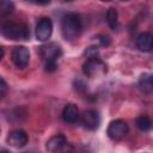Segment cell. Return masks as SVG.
Wrapping results in <instances>:
<instances>
[{
	"label": "cell",
	"mask_w": 153,
	"mask_h": 153,
	"mask_svg": "<svg viewBox=\"0 0 153 153\" xmlns=\"http://www.w3.org/2000/svg\"><path fill=\"white\" fill-rule=\"evenodd\" d=\"M0 32L4 37L13 41H26L30 37V29L23 22L5 20L0 25Z\"/></svg>",
	"instance_id": "7a4b0ae2"
},
{
	"label": "cell",
	"mask_w": 153,
	"mask_h": 153,
	"mask_svg": "<svg viewBox=\"0 0 153 153\" xmlns=\"http://www.w3.org/2000/svg\"><path fill=\"white\" fill-rule=\"evenodd\" d=\"M0 133H1V129H0Z\"/></svg>",
	"instance_id": "4316f807"
},
{
	"label": "cell",
	"mask_w": 153,
	"mask_h": 153,
	"mask_svg": "<svg viewBox=\"0 0 153 153\" xmlns=\"http://www.w3.org/2000/svg\"><path fill=\"white\" fill-rule=\"evenodd\" d=\"M39 55L44 62L57 61L59 57L62 55V49L60 48L59 44H56L54 42L47 43V44H43L42 47H39Z\"/></svg>",
	"instance_id": "ba28073f"
},
{
	"label": "cell",
	"mask_w": 153,
	"mask_h": 153,
	"mask_svg": "<svg viewBox=\"0 0 153 153\" xmlns=\"http://www.w3.org/2000/svg\"><path fill=\"white\" fill-rule=\"evenodd\" d=\"M7 91H8V85H7V82H6L2 78H0V99H2V98L6 96Z\"/></svg>",
	"instance_id": "ac0fdd59"
},
{
	"label": "cell",
	"mask_w": 153,
	"mask_h": 153,
	"mask_svg": "<svg viewBox=\"0 0 153 153\" xmlns=\"http://www.w3.org/2000/svg\"><path fill=\"white\" fill-rule=\"evenodd\" d=\"M98 54V47H88L87 50H85V55L87 57H97Z\"/></svg>",
	"instance_id": "ffe728a7"
},
{
	"label": "cell",
	"mask_w": 153,
	"mask_h": 153,
	"mask_svg": "<svg viewBox=\"0 0 153 153\" xmlns=\"http://www.w3.org/2000/svg\"><path fill=\"white\" fill-rule=\"evenodd\" d=\"M66 1H76V0H66Z\"/></svg>",
	"instance_id": "cb8c5ba5"
},
{
	"label": "cell",
	"mask_w": 153,
	"mask_h": 153,
	"mask_svg": "<svg viewBox=\"0 0 153 153\" xmlns=\"http://www.w3.org/2000/svg\"><path fill=\"white\" fill-rule=\"evenodd\" d=\"M102 1H111V0H102Z\"/></svg>",
	"instance_id": "d4e9b609"
},
{
	"label": "cell",
	"mask_w": 153,
	"mask_h": 153,
	"mask_svg": "<svg viewBox=\"0 0 153 153\" xmlns=\"http://www.w3.org/2000/svg\"><path fill=\"white\" fill-rule=\"evenodd\" d=\"M14 11V4L11 0H0V14L8 16Z\"/></svg>",
	"instance_id": "2e32d148"
},
{
	"label": "cell",
	"mask_w": 153,
	"mask_h": 153,
	"mask_svg": "<svg viewBox=\"0 0 153 153\" xmlns=\"http://www.w3.org/2000/svg\"><path fill=\"white\" fill-rule=\"evenodd\" d=\"M62 120L68 123V124H74L79 121L80 118V112H79V109L75 104L73 103H68L67 105H65L63 110H62Z\"/></svg>",
	"instance_id": "30bf717a"
},
{
	"label": "cell",
	"mask_w": 153,
	"mask_h": 153,
	"mask_svg": "<svg viewBox=\"0 0 153 153\" xmlns=\"http://www.w3.org/2000/svg\"><path fill=\"white\" fill-rule=\"evenodd\" d=\"M7 143L11 146V147H14V148H22L24 147L27 141H29V136L27 134L22 130V129H16V130H12L8 133L7 135V139H6Z\"/></svg>",
	"instance_id": "9c48e42d"
},
{
	"label": "cell",
	"mask_w": 153,
	"mask_h": 153,
	"mask_svg": "<svg viewBox=\"0 0 153 153\" xmlns=\"http://www.w3.org/2000/svg\"><path fill=\"white\" fill-rule=\"evenodd\" d=\"M79 121L82 124V127L86 128L87 130H97L100 126V116L98 111L92 110V109L84 111L80 115Z\"/></svg>",
	"instance_id": "8992f818"
},
{
	"label": "cell",
	"mask_w": 153,
	"mask_h": 153,
	"mask_svg": "<svg viewBox=\"0 0 153 153\" xmlns=\"http://www.w3.org/2000/svg\"><path fill=\"white\" fill-rule=\"evenodd\" d=\"M67 145V139L63 134H55L53 135L45 143V148L49 152H59L63 149V147Z\"/></svg>",
	"instance_id": "8fae6325"
},
{
	"label": "cell",
	"mask_w": 153,
	"mask_h": 153,
	"mask_svg": "<svg viewBox=\"0 0 153 153\" xmlns=\"http://www.w3.org/2000/svg\"><path fill=\"white\" fill-rule=\"evenodd\" d=\"M57 69V61H48L45 62V71L48 73H53Z\"/></svg>",
	"instance_id": "d6986e66"
},
{
	"label": "cell",
	"mask_w": 153,
	"mask_h": 153,
	"mask_svg": "<svg viewBox=\"0 0 153 153\" xmlns=\"http://www.w3.org/2000/svg\"><path fill=\"white\" fill-rule=\"evenodd\" d=\"M137 85H139V88L143 93H146V94L152 93V90H153V78H152V74H149V73L142 74L140 76V79H139Z\"/></svg>",
	"instance_id": "4fadbf2b"
},
{
	"label": "cell",
	"mask_w": 153,
	"mask_h": 153,
	"mask_svg": "<svg viewBox=\"0 0 153 153\" xmlns=\"http://www.w3.org/2000/svg\"><path fill=\"white\" fill-rule=\"evenodd\" d=\"M135 126L141 131H148L152 128V121H151V118L148 116L141 115L135 120Z\"/></svg>",
	"instance_id": "9a60e30c"
},
{
	"label": "cell",
	"mask_w": 153,
	"mask_h": 153,
	"mask_svg": "<svg viewBox=\"0 0 153 153\" xmlns=\"http://www.w3.org/2000/svg\"><path fill=\"white\" fill-rule=\"evenodd\" d=\"M128 130H129V128H128V124H127L126 121H123V120H114V121H111L109 123L106 134L111 140L117 141V140L123 139L128 134Z\"/></svg>",
	"instance_id": "277c9868"
},
{
	"label": "cell",
	"mask_w": 153,
	"mask_h": 153,
	"mask_svg": "<svg viewBox=\"0 0 153 153\" xmlns=\"http://www.w3.org/2000/svg\"><path fill=\"white\" fill-rule=\"evenodd\" d=\"M106 22L108 25L110 26L111 30H117L118 29V13L117 10L114 7H110L106 12Z\"/></svg>",
	"instance_id": "5bb4252c"
},
{
	"label": "cell",
	"mask_w": 153,
	"mask_h": 153,
	"mask_svg": "<svg viewBox=\"0 0 153 153\" xmlns=\"http://www.w3.org/2000/svg\"><path fill=\"white\" fill-rule=\"evenodd\" d=\"M35 4H37V5H42V6H45V5H48V4H50V1L51 0H32Z\"/></svg>",
	"instance_id": "7402d4cb"
},
{
	"label": "cell",
	"mask_w": 153,
	"mask_h": 153,
	"mask_svg": "<svg viewBox=\"0 0 153 153\" xmlns=\"http://www.w3.org/2000/svg\"><path fill=\"white\" fill-rule=\"evenodd\" d=\"M82 32V20L76 13H67L61 18V33L68 42L76 41Z\"/></svg>",
	"instance_id": "6da1fadb"
},
{
	"label": "cell",
	"mask_w": 153,
	"mask_h": 153,
	"mask_svg": "<svg viewBox=\"0 0 153 153\" xmlns=\"http://www.w3.org/2000/svg\"><path fill=\"white\" fill-rule=\"evenodd\" d=\"M74 85H75V88L79 91V92H81V91H85L86 90V85L84 84V81L82 80H75V82H74Z\"/></svg>",
	"instance_id": "44dd1931"
},
{
	"label": "cell",
	"mask_w": 153,
	"mask_h": 153,
	"mask_svg": "<svg viewBox=\"0 0 153 153\" xmlns=\"http://www.w3.org/2000/svg\"><path fill=\"white\" fill-rule=\"evenodd\" d=\"M11 59L14 66L19 69H25L30 61V51L24 45L14 47L11 53Z\"/></svg>",
	"instance_id": "5b68a950"
},
{
	"label": "cell",
	"mask_w": 153,
	"mask_h": 153,
	"mask_svg": "<svg viewBox=\"0 0 153 153\" xmlns=\"http://www.w3.org/2000/svg\"><path fill=\"white\" fill-rule=\"evenodd\" d=\"M82 72L88 78H100L108 72V66L99 57H88L82 63Z\"/></svg>",
	"instance_id": "3957f363"
},
{
	"label": "cell",
	"mask_w": 153,
	"mask_h": 153,
	"mask_svg": "<svg viewBox=\"0 0 153 153\" xmlns=\"http://www.w3.org/2000/svg\"><path fill=\"white\" fill-rule=\"evenodd\" d=\"M121 1H129V0H121Z\"/></svg>",
	"instance_id": "484cf974"
},
{
	"label": "cell",
	"mask_w": 153,
	"mask_h": 153,
	"mask_svg": "<svg viewBox=\"0 0 153 153\" xmlns=\"http://www.w3.org/2000/svg\"><path fill=\"white\" fill-rule=\"evenodd\" d=\"M136 47L141 51H151L153 48V36L151 32H141L136 37Z\"/></svg>",
	"instance_id": "7c38bea8"
},
{
	"label": "cell",
	"mask_w": 153,
	"mask_h": 153,
	"mask_svg": "<svg viewBox=\"0 0 153 153\" xmlns=\"http://www.w3.org/2000/svg\"><path fill=\"white\" fill-rule=\"evenodd\" d=\"M51 33H53V22H51V19L48 18V17L41 18L37 23L36 30H35L36 38L41 42H45L50 38Z\"/></svg>",
	"instance_id": "52a82bcc"
},
{
	"label": "cell",
	"mask_w": 153,
	"mask_h": 153,
	"mask_svg": "<svg viewBox=\"0 0 153 153\" xmlns=\"http://www.w3.org/2000/svg\"><path fill=\"white\" fill-rule=\"evenodd\" d=\"M93 39H94V42H96V44H97V45L103 47V48L109 47V45H110V43H111L110 37H109V36H106V35H97V36H94V37H93Z\"/></svg>",
	"instance_id": "e0dca14e"
},
{
	"label": "cell",
	"mask_w": 153,
	"mask_h": 153,
	"mask_svg": "<svg viewBox=\"0 0 153 153\" xmlns=\"http://www.w3.org/2000/svg\"><path fill=\"white\" fill-rule=\"evenodd\" d=\"M4 55H5V50H4V48L0 45V61L2 60V57H4Z\"/></svg>",
	"instance_id": "603a6c76"
}]
</instances>
